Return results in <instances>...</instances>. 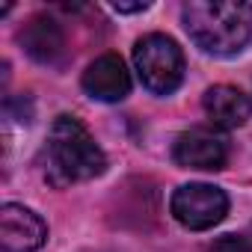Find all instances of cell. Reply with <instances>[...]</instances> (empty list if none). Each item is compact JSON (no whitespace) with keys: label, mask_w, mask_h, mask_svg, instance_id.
Here are the masks:
<instances>
[{"label":"cell","mask_w":252,"mask_h":252,"mask_svg":"<svg viewBox=\"0 0 252 252\" xmlns=\"http://www.w3.org/2000/svg\"><path fill=\"white\" fill-rule=\"evenodd\" d=\"M181 21L193 45L214 57H231L252 39V3L243 0H190Z\"/></svg>","instance_id":"cell-1"},{"label":"cell","mask_w":252,"mask_h":252,"mask_svg":"<svg viewBox=\"0 0 252 252\" xmlns=\"http://www.w3.org/2000/svg\"><path fill=\"white\" fill-rule=\"evenodd\" d=\"M107 169V155L83 128V122L63 113L54 119L45 143V178L54 187L92 181Z\"/></svg>","instance_id":"cell-2"},{"label":"cell","mask_w":252,"mask_h":252,"mask_svg":"<svg viewBox=\"0 0 252 252\" xmlns=\"http://www.w3.org/2000/svg\"><path fill=\"white\" fill-rule=\"evenodd\" d=\"M134 65L143 86L155 95H172L184 80V54L175 39L149 33L134 48Z\"/></svg>","instance_id":"cell-3"},{"label":"cell","mask_w":252,"mask_h":252,"mask_svg":"<svg viewBox=\"0 0 252 252\" xmlns=\"http://www.w3.org/2000/svg\"><path fill=\"white\" fill-rule=\"evenodd\" d=\"M172 217L190 228V231H208L217 222L225 220L228 214V196L225 190L196 181V184H184L172 193Z\"/></svg>","instance_id":"cell-4"},{"label":"cell","mask_w":252,"mask_h":252,"mask_svg":"<svg viewBox=\"0 0 252 252\" xmlns=\"http://www.w3.org/2000/svg\"><path fill=\"white\" fill-rule=\"evenodd\" d=\"M48 240L45 220L24 205L0 208V249L3 252H36Z\"/></svg>","instance_id":"cell-5"},{"label":"cell","mask_w":252,"mask_h":252,"mask_svg":"<svg viewBox=\"0 0 252 252\" xmlns=\"http://www.w3.org/2000/svg\"><path fill=\"white\" fill-rule=\"evenodd\" d=\"M172 158L184 169H205V172H211V169H222L225 166L228 149H225V143L217 134H211L205 128H193V131H184V134L175 137Z\"/></svg>","instance_id":"cell-6"},{"label":"cell","mask_w":252,"mask_h":252,"mask_svg":"<svg viewBox=\"0 0 252 252\" xmlns=\"http://www.w3.org/2000/svg\"><path fill=\"white\" fill-rule=\"evenodd\" d=\"M83 89L89 98L104 104L125 101L131 95V71L125 68V60L119 54H104L83 71Z\"/></svg>","instance_id":"cell-7"},{"label":"cell","mask_w":252,"mask_h":252,"mask_svg":"<svg viewBox=\"0 0 252 252\" xmlns=\"http://www.w3.org/2000/svg\"><path fill=\"white\" fill-rule=\"evenodd\" d=\"M202 107L208 122L220 131H234L240 125H246V119L252 116V101L237 86H228V83L211 86L202 98Z\"/></svg>","instance_id":"cell-8"},{"label":"cell","mask_w":252,"mask_h":252,"mask_svg":"<svg viewBox=\"0 0 252 252\" xmlns=\"http://www.w3.org/2000/svg\"><path fill=\"white\" fill-rule=\"evenodd\" d=\"M18 42L21 48L27 51V57H33L36 63H57V57L63 54L65 48V36H63V27L48 18V15H33L24 30L18 33Z\"/></svg>","instance_id":"cell-9"},{"label":"cell","mask_w":252,"mask_h":252,"mask_svg":"<svg viewBox=\"0 0 252 252\" xmlns=\"http://www.w3.org/2000/svg\"><path fill=\"white\" fill-rule=\"evenodd\" d=\"M211 252H252V240L243 234H222L211 246Z\"/></svg>","instance_id":"cell-10"},{"label":"cell","mask_w":252,"mask_h":252,"mask_svg":"<svg viewBox=\"0 0 252 252\" xmlns=\"http://www.w3.org/2000/svg\"><path fill=\"white\" fill-rule=\"evenodd\" d=\"M146 9H149L146 0H143V3H113V12H125V15H128V12H146Z\"/></svg>","instance_id":"cell-11"}]
</instances>
